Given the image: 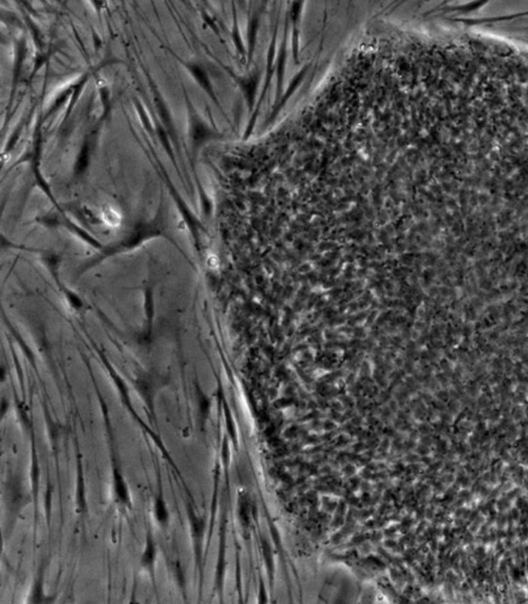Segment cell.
<instances>
[{"mask_svg": "<svg viewBox=\"0 0 528 604\" xmlns=\"http://www.w3.org/2000/svg\"><path fill=\"white\" fill-rule=\"evenodd\" d=\"M259 79H260V77H259V73L256 71L252 74H250L249 77H244L238 80V85L240 87L242 94H244L246 98V102H247L250 111L252 110L255 104Z\"/></svg>", "mask_w": 528, "mask_h": 604, "instance_id": "6da1fadb", "label": "cell"}, {"mask_svg": "<svg viewBox=\"0 0 528 604\" xmlns=\"http://www.w3.org/2000/svg\"><path fill=\"white\" fill-rule=\"evenodd\" d=\"M114 490L117 496V499L123 505L130 504V495L127 488L126 481H125L123 475L120 473L119 470H114Z\"/></svg>", "mask_w": 528, "mask_h": 604, "instance_id": "7a4b0ae2", "label": "cell"}, {"mask_svg": "<svg viewBox=\"0 0 528 604\" xmlns=\"http://www.w3.org/2000/svg\"><path fill=\"white\" fill-rule=\"evenodd\" d=\"M156 557H157V549H156L155 542L152 538V536L148 535L145 551L144 552H142V556H141L140 564L142 567H145L148 570H150V571L152 572V574L154 572V565L156 562Z\"/></svg>", "mask_w": 528, "mask_h": 604, "instance_id": "3957f363", "label": "cell"}, {"mask_svg": "<svg viewBox=\"0 0 528 604\" xmlns=\"http://www.w3.org/2000/svg\"><path fill=\"white\" fill-rule=\"evenodd\" d=\"M286 58H287L286 32H285L284 39H283L279 57H278V63H276V77H278V92H276V96H278V99L281 97L282 91H283L282 88H283V79L285 75V69H286Z\"/></svg>", "mask_w": 528, "mask_h": 604, "instance_id": "277c9868", "label": "cell"}, {"mask_svg": "<svg viewBox=\"0 0 528 604\" xmlns=\"http://www.w3.org/2000/svg\"><path fill=\"white\" fill-rule=\"evenodd\" d=\"M190 523H191L192 537H193L194 544H195V550L196 551H198L201 550V543H203L201 541H203V537L204 533V521L203 518H200L197 515H195L194 513H192L191 517H190Z\"/></svg>", "mask_w": 528, "mask_h": 604, "instance_id": "5b68a950", "label": "cell"}, {"mask_svg": "<svg viewBox=\"0 0 528 604\" xmlns=\"http://www.w3.org/2000/svg\"><path fill=\"white\" fill-rule=\"evenodd\" d=\"M307 66L304 67L303 71H299V72L295 75V77L292 79V81H291V83H290V85H289V87H288V89H287V91H286V93H285V95L283 96V98H282V100H281V103H280L279 107H276L275 110L273 111V116H272V119H273V118H274V116L279 113V111H280L281 108L284 107V105L287 103V100L290 98V96H291L293 93H294V91H295V90H296V88L299 86V84L301 83V81L304 80L305 75H306V72H307Z\"/></svg>", "mask_w": 528, "mask_h": 604, "instance_id": "8992f818", "label": "cell"}, {"mask_svg": "<svg viewBox=\"0 0 528 604\" xmlns=\"http://www.w3.org/2000/svg\"><path fill=\"white\" fill-rule=\"evenodd\" d=\"M259 26H260V21H259L258 16H257V15H254V16L252 17V19L250 20V22H249V27H248L249 61H251V59H252V57H253V53H254V49H255L256 40H257V35H258Z\"/></svg>", "mask_w": 528, "mask_h": 604, "instance_id": "52a82bcc", "label": "cell"}, {"mask_svg": "<svg viewBox=\"0 0 528 604\" xmlns=\"http://www.w3.org/2000/svg\"><path fill=\"white\" fill-rule=\"evenodd\" d=\"M154 513L157 521L161 525H166L170 519V514L167 510L166 502L162 496V494H159L154 504Z\"/></svg>", "mask_w": 528, "mask_h": 604, "instance_id": "ba28073f", "label": "cell"}, {"mask_svg": "<svg viewBox=\"0 0 528 604\" xmlns=\"http://www.w3.org/2000/svg\"><path fill=\"white\" fill-rule=\"evenodd\" d=\"M213 136V132L209 130L204 123L196 122L192 128V137L197 145H200L207 139Z\"/></svg>", "mask_w": 528, "mask_h": 604, "instance_id": "9c48e42d", "label": "cell"}, {"mask_svg": "<svg viewBox=\"0 0 528 604\" xmlns=\"http://www.w3.org/2000/svg\"><path fill=\"white\" fill-rule=\"evenodd\" d=\"M191 71H192V73L194 74V77L197 79V81H198V83L200 84V85L203 86L207 91V93L216 100L215 94H214L213 89H212V85H211V83H209L208 78H207L206 73L204 72V71L201 70L199 66H191Z\"/></svg>", "mask_w": 528, "mask_h": 604, "instance_id": "30bf717a", "label": "cell"}, {"mask_svg": "<svg viewBox=\"0 0 528 604\" xmlns=\"http://www.w3.org/2000/svg\"><path fill=\"white\" fill-rule=\"evenodd\" d=\"M275 37H276V29L273 33V40L272 44L270 47V50H268V56H267V77H266V82H265V87H264V91H263V95L265 93V91L267 89V85L270 84L272 75H273V61H274V53H275Z\"/></svg>", "mask_w": 528, "mask_h": 604, "instance_id": "8fae6325", "label": "cell"}, {"mask_svg": "<svg viewBox=\"0 0 528 604\" xmlns=\"http://www.w3.org/2000/svg\"><path fill=\"white\" fill-rule=\"evenodd\" d=\"M89 162V148L87 145L84 146V148L82 149V152L79 155L78 158V162H77V166H75V170H77L78 173H82L86 170V167L88 165Z\"/></svg>", "mask_w": 528, "mask_h": 604, "instance_id": "7c38bea8", "label": "cell"}, {"mask_svg": "<svg viewBox=\"0 0 528 604\" xmlns=\"http://www.w3.org/2000/svg\"><path fill=\"white\" fill-rule=\"evenodd\" d=\"M103 219L106 222V224L111 225V226H117L120 223V216L119 214L115 212L114 210H106L105 212H103Z\"/></svg>", "mask_w": 528, "mask_h": 604, "instance_id": "4fadbf2b", "label": "cell"}, {"mask_svg": "<svg viewBox=\"0 0 528 604\" xmlns=\"http://www.w3.org/2000/svg\"><path fill=\"white\" fill-rule=\"evenodd\" d=\"M233 40H234V44H236V47H237V48H238V52H239L240 54H245V49H244V46H242V41H241V38H240V36H239V32H238V22H237V20H234Z\"/></svg>", "mask_w": 528, "mask_h": 604, "instance_id": "5bb4252c", "label": "cell"}, {"mask_svg": "<svg viewBox=\"0 0 528 604\" xmlns=\"http://www.w3.org/2000/svg\"><path fill=\"white\" fill-rule=\"evenodd\" d=\"M301 11V2H294L292 5V10H291V16H292V20L294 22V24L297 23L298 19H299V14Z\"/></svg>", "mask_w": 528, "mask_h": 604, "instance_id": "9a60e30c", "label": "cell"}, {"mask_svg": "<svg viewBox=\"0 0 528 604\" xmlns=\"http://www.w3.org/2000/svg\"><path fill=\"white\" fill-rule=\"evenodd\" d=\"M292 47H293V53H294V57H295V61L297 62V55H298V32L297 31H295L294 36H293Z\"/></svg>", "mask_w": 528, "mask_h": 604, "instance_id": "2e32d148", "label": "cell"}]
</instances>
